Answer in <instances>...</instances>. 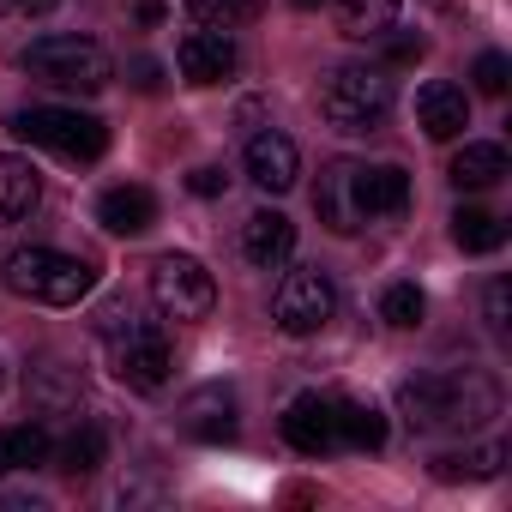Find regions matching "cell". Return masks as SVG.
Masks as SVG:
<instances>
[{"label": "cell", "instance_id": "obj_1", "mask_svg": "<svg viewBox=\"0 0 512 512\" xmlns=\"http://www.w3.org/2000/svg\"><path fill=\"white\" fill-rule=\"evenodd\" d=\"M103 350H109V374L133 392H163L169 386V368H175V350H169V332L157 320H139L133 308H109L103 326H97Z\"/></svg>", "mask_w": 512, "mask_h": 512}, {"label": "cell", "instance_id": "obj_2", "mask_svg": "<svg viewBox=\"0 0 512 512\" xmlns=\"http://www.w3.org/2000/svg\"><path fill=\"white\" fill-rule=\"evenodd\" d=\"M0 278H7L13 296L43 302V308H79L97 290V266L79 260V253H61V247H19L0 266Z\"/></svg>", "mask_w": 512, "mask_h": 512}, {"label": "cell", "instance_id": "obj_3", "mask_svg": "<svg viewBox=\"0 0 512 512\" xmlns=\"http://www.w3.org/2000/svg\"><path fill=\"white\" fill-rule=\"evenodd\" d=\"M398 91L380 67H332L320 79V121L344 139H362V133H380L386 115H392Z\"/></svg>", "mask_w": 512, "mask_h": 512}, {"label": "cell", "instance_id": "obj_4", "mask_svg": "<svg viewBox=\"0 0 512 512\" xmlns=\"http://www.w3.org/2000/svg\"><path fill=\"white\" fill-rule=\"evenodd\" d=\"M25 73L43 79V85H55V91H85L91 97V91H103L115 79V61L91 37H37L25 49Z\"/></svg>", "mask_w": 512, "mask_h": 512}, {"label": "cell", "instance_id": "obj_5", "mask_svg": "<svg viewBox=\"0 0 512 512\" xmlns=\"http://www.w3.org/2000/svg\"><path fill=\"white\" fill-rule=\"evenodd\" d=\"M13 133L25 145H43L55 157H73V163H97L109 151V127L97 115H79V109H55V103H37V109H13Z\"/></svg>", "mask_w": 512, "mask_h": 512}, {"label": "cell", "instance_id": "obj_6", "mask_svg": "<svg viewBox=\"0 0 512 512\" xmlns=\"http://www.w3.org/2000/svg\"><path fill=\"white\" fill-rule=\"evenodd\" d=\"M151 302L169 320H205L217 308V284H211V272L193 260V253H163V260L151 266Z\"/></svg>", "mask_w": 512, "mask_h": 512}, {"label": "cell", "instance_id": "obj_7", "mask_svg": "<svg viewBox=\"0 0 512 512\" xmlns=\"http://www.w3.org/2000/svg\"><path fill=\"white\" fill-rule=\"evenodd\" d=\"M332 314H338V290H332V278H326L320 266L290 272V278L278 284V296H272V320H278L290 338H314V332H326Z\"/></svg>", "mask_w": 512, "mask_h": 512}, {"label": "cell", "instance_id": "obj_8", "mask_svg": "<svg viewBox=\"0 0 512 512\" xmlns=\"http://www.w3.org/2000/svg\"><path fill=\"white\" fill-rule=\"evenodd\" d=\"M350 199H356V217H398L410 205V175L398 163H356L350 169Z\"/></svg>", "mask_w": 512, "mask_h": 512}, {"label": "cell", "instance_id": "obj_9", "mask_svg": "<svg viewBox=\"0 0 512 512\" xmlns=\"http://www.w3.org/2000/svg\"><path fill=\"white\" fill-rule=\"evenodd\" d=\"M247 181L260 187V193H290L296 181H302V151H296V139H284V133H253L247 139Z\"/></svg>", "mask_w": 512, "mask_h": 512}, {"label": "cell", "instance_id": "obj_10", "mask_svg": "<svg viewBox=\"0 0 512 512\" xmlns=\"http://www.w3.org/2000/svg\"><path fill=\"white\" fill-rule=\"evenodd\" d=\"M296 253V223L284 217V211H253L247 223H241V260L253 266V272H278L284 260Z\"/></svg>", "mask_w": 512, "mask_h": 512}, {"label": "cell", "instance_id": "obj_11", "mask_svg": "<svg viewBox=\"0 0 512 512\" xmlns=\"http://www.w3.org/2000/svg\"><path fill=\"white\" fill-rule=\"evenodd\" d=\"M416 7L434 13L428 0H338V31L356 37V43H380V37L404 31V19H410Z\"/></svg>", "mask_w": 512, "mask_h": 512}, {"label": "cell", "instance_id": "obj_12", "mask_svg": "<svg viewBox=\"0 0 512 512\" xmlns=\"http://www.w3.org/2000/svg\"><path fill=\"white\" fill-rule=\"evenodd\" d=\"M175 67H181V79L187 85H223L229 73H235V43H229V31H187L181 37V49H175Z\"/></svg>", "mask_w": 512, "mask_h": 512}, {"label": "cell", "instance_id": "obj_13", "mask_svg": "<svg viewBox=\"0 0 512 512\" xmlns=\"http://www.w3.org/2000/svg\"><path fill=\"white\" fill-rule=\"evenodd\" d=\"M284 440H290L296 452H308V458L332 452V446H338V410H332V398H320V392L290 398V410H284Z\"/></svg>", "mask_w": 512, "mask_h": 512}, {"label": "cell", "instance_id": "obj_14", "mask_svg": "<svg viewBox=\"0 0 512 512\" xmlns=\"http://www.w3.org/2000/svg\"><path fill=\"white\" fill-rule=\"evenodd\" d=\"M181 434H187V440H205V446L235 440V392H229V386H199V392H187V404H181Z\"/></svg>", "mask_w": 512, "mask_h": 512}, {"label": "cell", "instance_id": "obj_15", "mask_svg": "<svg viewBox=\"0 0 512 512\" xmlns=\"http://www.w3.org/2000/svg\"><path fill=\"white\" fill-rule=\"evenodd\" d=\"M416 127H422L428 139H458V133L470 127V97H464V85L428 79V85L416 91Z\"/></svg>", "mask_w": 512, "mask_h": 512}, {"label": "cell", "instance_id": "obj_16", "mask_svg": "<svg viewBox=\"0 0 512 512\" xmlns=\"http://www.w3.org/2000/svg\"><path fill=\"white\" fill-rule=\"evenodd\" d=\"M97 223L109 229V235H145L151 223H157V193L151 187H109L103 199H97Z\"/></svg>", "mask_w": 512, "mask_h": 512}, {"label": "cell", "instance_id": "obj_17", "mask_svg": "<svg viewBox=\"0 0 512 512\" xmlns=\"http://www.w3.org/2000/svg\"><path fill=\"white\" fill-rule=\"evenodd\" d=\"M37 199H43V175H37L25 157H7V151H0V229L25 223V217L37 211Z\"/></svg>", "mask_w": 512, "mask_h": 512}, {"label": "cell", "instance_id": "obj_18", "mask_svg": "<svg viewBox=\"0 0 512 512\" xmlns=\"http://www.w3.org/2000/svg\"><path fill=\"white\" fill-rule=\"evenodd\" d=\"M350 169H356V163H326V175H320V193H314V205H320V223H326V229H338V235H356V229H362V217H356V199H350Z\"/></svg>", "mask_w": 512, "mask_h": 512}, {"label": "cell", "instance_id": "obj_19", "mask_svg": "<svg viewBox=\"0 0 512 512\" xmlns=\"http://www.w3.org/2000/svg\"><path fill=\"white\" fill-rule=\"evenodd\" d=\"M452 187H464V193H482V187H494V181H506V151L500 145H488V139H470L458 157H452Z\"/></svg>", "mask_w": 512, "mask_h": 512}, {"label": "cell", "instance_id": "obj_20", "mask_svg": "<svg viewBox=\"0 0 512 512\" xmlns=\"http://www.w3.org/2000/svg\"><path fill=\"white\" fill-rule=\"evenodd\" d=\"M55 440L43 422H19V428H0V476H13V470H37L49 464Z\"/></svg>", "mask_w": 512, "mask_h": 512}, {"label": "cell", "instance_id": "obj_21", "mask_svg": "<svg viewBox=\"0 0 512 512\" xmlns=\"http://www.w3.org/2000/svg\"><path fill=\"white\" fill-rule=\"evenodd\" d=\"M398 410L410 428H446V380L440 374H416L398 386Z\"/></svg>", "mask_w": 512, "mask_h": 512}, {"label": "cell", "instance_id": "obj_22", "mask_svg": "<svg viewBox=\"0 0 512 512\" xmlns=\"http://www.w3.org/2000/svg\"><path fill=\"white\" fill-rule=\"evenodd\" d=\"M103 452H109V434H103L97 422H79V428L55 446V464H61L67 476H97V470H103Z\"/></svg>", "mask_w": 512, "mask_h": 512}, {"label": "cell", "instance_id": "obj_23", "mask_svg": "<svg viewBox=\"0 0 512 512\" xmlns=\"http://www.w3.org/2000/svg\"><path fill=\"white\" fill-rule=\"evenodd\" d=\"M500 464H506V446L488 440V446H470V452H446V458H434V476H440V482H488V476H500Z\"/></svg>", "mask_w": 512, "mask_h": 512}, {"label": "cell", "instance_id": "obj_24", "mask_svg": "<svg viewBox=\"0 0 512 512\" xmlns=\"http://www.w3.org/2000/svg\"><path fill=\"white\" fill-rule=\"evenodd\" d=\"M452 241H458L464 253H494V247L506 241V223H500L494 211H482V205H458V211H452Z\"/></svg>", "mask_w": 512, "mask_h": 512}, {"label": "cell", "instance_id": "obj_25", "mask_svg": "<svg viewBox=\"0 0 512 512\" xmlns=\"http://www.w3.org/2000/svg\"><path fill=\"white\" fill-rule=\"evenodd\" d=\"M332 410H338V446H356V452L386 446V416L374 404H332Z\"/></svg>", "mask_w": 512, "mask_h": 512}, {"label": "cell", "instance_id": "obj_26", "mask_svg": "<svg viewBox=\"0 0 512 512\" xmlns=\"http://www.w3.org/2000/svg\"><path fill=\"white\" fill-rule=\"evenodd\" d=\"M266 0H187V13L205 25V31H235V25H253Z\"/></svg>", "mask_w": 512, "mask_h": 512}, {"label": "cell", "instance_id": "obj_27", "mask_svg": "<svg viewBox=\"0 0 512 512\" xmlns=\"http://www.w3.org/2000/svg\"><path fill=\"white\" fill-rule=\"evenodd\" d=\"M422 314H428V302H422V290H416V284H392V290L380 296V320H386V326H398V332H416V326H422Z\"/></svg>", "mask_w": 512, "mask_h": 512}, {"label": "cell", "instance_id": "obj_28", "mask_svg": "<svg viewBox=\"0 0 512 512\" xmlns=\"http://www.w3.org/2000/svg\"><path fill=\"white\" fill-rule=\"evenodd\" d=\"M470 79H476V91H482V97H506V79H512V67H506V55H476Z\"/></svg>", "mask_w": 512, "mask_h": 512}, {"label": "cell", "instance_id": "obj_29", "mask_svg": "<svg viewBox=\"0 0 512 512\" xmlns=\"http://www.w3.org/2000/svg\"><path fill=\"white\" fill-rule=\"evenodd\" d=\"M482 308H488V332H494V338H506V326H512V284H506V278H494V284H488V296H482Z\"/></svg>", "mask_w": 512, "mask_h": 512}, {"label": "cell", "instance_id": "obj_30", "mask_svg": "<svg viewBox=\"0 0 512 512\" xmlns=\"http://www.w3.org/2000/svg\"><path fill=\"white\" fill-rule=\"evenodd\" d=\"M422 55H428L422 37H392V43H386V61H392V67H410V61H422Z\"/></svg>", "mask_w": 512, "mask_h": 512}, {"label": "cell", "instance_id": "obj_31", "mask_svg": "<svg viewBox=\"0 0 512 512\" xmlns=\"http://www.w3.org/2000/svg\"><path fill=\"white\" fill-rule=\"evenodd\" d=\"M223 181H229L223 169H193V175H187V187H193L199 199H217V193H223Z\"/></svg>", "mask_w": 512, "mask_h": 512}, {"label": "cell", "instance_id": "obj_32", "mask_svg": "<svg viewBox=\"0 0 512 512\" xmlns=\"http://www.w3.org/2000/svg\"><path fill=\"white\" fill-rule=\"evenodd\" d=\"M61 0H0V13H19V19H37V13H55Z\"/></svg>", "mask_w": 512, "mask_h": 512}, {"label": "cell", "instance_id": "obj_33", "mask_svg": "<svg viewBox=\"0 0 512 512\" xmlns=\"http://www.w3.org/2000/svg\"><path fill=\"white\" fill-rule=\"evenodd\" d=\"M133 85H139V91H157V85H163V79H157V61H133Z\"/></svg>", "mask_w": 512, "mask_h": 512}, {"label": "cell", "instance_id": "obj_34", "mask_svg": "<svg viewBox=\"0 0 512 512\" xmlns=\"http://www.w3.org/2000/svg\"><path fill=\"white\" fill-rule=\"evenodd\" d=\"M139 19L145 25H163V0H139Z\"/></svg>", "mask_w": 512, "mask_h": 512}, {"label": "cell", "instance_id": "obj_35", "mask_svg": "<svg viewBox=\"0 0 512 512\" xmlns=\"http://www.w3.org/2000/svg\"><path fill=\"white\" fill-rule=\"evenodd\" d=\"M296 7H320V0H296Z\"/></svg>", "mask_w": 512, "mask_h": 512}]
</instances>
